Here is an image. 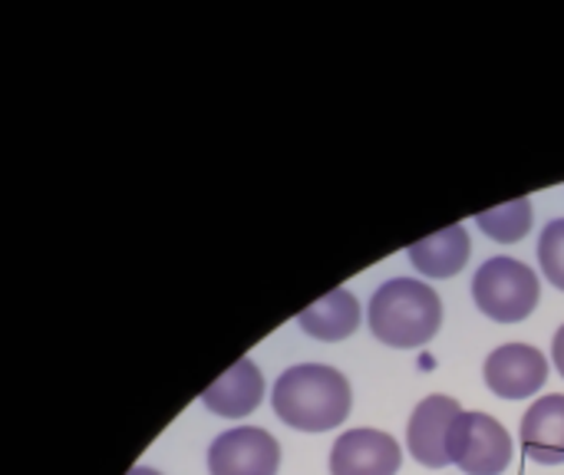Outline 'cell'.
<instances>
[{"label": "cell", "instance_id": "obj_1", "mask_svg": "<svg viewBox=\"0 0 564 475\" xmlns=\"http://www.w3.org/2000/svg\"><path fill=\"white\" fill-rule=\"evenodd\" d=\"M281 423L301 433H327L350 417L354 393L344 374L324 364H301L278 377L271 393Z\"/></svg>", "mask_w": 564, "mask_h": 475}, {"label": "cell", "instance_id": "obj_2", "mask_svg": "<svg viewBox=\"0 0 564 475\" xmlns=\"http://www.w3.org/2000/svg\"><path fill=\"white\" fill-rule=\"evenodd\" d=\"M443 324L440 294L413 278H393L370 298V331L380 344L413 350L436 337Z\"/></svg>", "mask_w": 564, "mask_h": 475}, {"label": "cell", "instance_id": "obj_3", "mask_svg": "<svg viewBox=\"0 0 564 475\" xmlns=\"http://www.w3.org/2000/svg\"><path fill=\"white\" fill-rule=\"evenodd\" d=\"M473 298L489 321L519 324L542 298L539 274L519 258H489L473 278Z\"/></svg>", "mask_w": 564, "mask_h": 475}, {"label": "cell", "instance_id": "obj_4", "mask_svg": "<svg viewBox=\"0 0 564 475\" xmlns=\"http://www.w3.org/2000/svg\"><path fill=\"white\" fill-rule=\"evenodd\" d=\"M449 463L466 475H502L512 463V436L489 413H459L446 436Z\"/></svg>", "mask_w": 564, "mask_h": 475}, {"label": "cell", "instance_id": "obj_5", "mask_svg": "<svg viewBox=\"0 0 564 475\" xmlns=\"http://www.w3.org/2000/svg\"><path fill=\"white\" fill-rule=\"evenodd\" d=\"M281 446L268 430L238 427L221 433L208 450L212 475H278Z\"/></svg>", "mask_w": 564, "mask_h": 475}, {"label": "cell", "instance_id": "obj_6", "mask_svg": "<svg viewBox=\"0 0 564 475\" xmlns=\"http://www.w3.org/2000/svg\"><path fill=\"white\" fill-rule=\"evenodd\" d=\"M549 380V360L539 347L506 344L496 347L486 360V384L502 400H529Z\"/></svg>", "mask_w": 564, "mask_h": 475}, {"label": "cell", "instance_id": "obj_7", "mask_svg": "<svg viewBox=\"0 0 564 475\" xmlns=\"http://www.w3.org/2000/svg\"><path fill=\"white\" fill-rule=\"evenodd\" d=\"M400 443L380 430H350L330 450V475H397Z\"/></svg>", "mask_w": 564, "mask_h": 475}, {"label": "cell", "instance_id": "obj_8", "mask_svg": "<svg viewBox=\"0 0 564 475\" xmlns=\"http://www.w3.org/2000/svg\"><path fill=\"white\" fill-rule=\"evenodd\" d=\"M463 413L459 400L453 397H430L423 400L413 417H410V427H406V446L413 453L416 463L430 466V469H443L449 466V453H446V436H449V427L456 423V417Z\"/></svg>", "mask_w": 564, "mask_h": 475}, {"label": "cell", "instance_id": "obj_9", "mask_svg": "<svg viewBox=\"0 0 564 475\" xmlns=\"http://www.w3.org/2000/svg\"><path fill=\"white\" fill-rule=\"evenodd\" d=\"M261 400H264V377L254 367V360H248V357H241L228 374H221L202 393V403L225 420H241V417L254 413L261 407Z\"/></svg>", "mask_w": 564, "mask_h": 475}, {"label": "cell", "instance_id": "obj_10", "mask_svg": "<svg viewBox=\"0 0 564 475\" xmlns=\"http://www.w3.org/2000/svg\"><path fill=\"white\" fill-rule=\"evenodd\" d=\"M522 450L529 460L542 466L564 463V397L552 393L535 400V407L522 417Z\"/></svg>", "mask_w": 564, "mask_h": 475}, {"label": "cell", "instance_id": "obj_11", "mask_svg": "<svg viewBox=\"0 0 564 475\" xmlns=\"http://www.w3.org/2000/svg\"><path fill=\"white\" fill-rule=\"evenodd\" d=\"M473 255L469 231L463 225H449L410 248V261L426 278H456Z\"/></svg>", "mask_w": 564, "mask_h": 475}, {"label": "cell", "instance_id": "obj_12", "mask_svg": "<svg viewBox=\"0 0 564 475\" xmlns=\"http://www.w3.org/2000/svg\"><path fill=\"white\" fill-rule=\"evenodd\" d=\"M297 324H301L304 334L334 344V341L350 337L360 327V304H357V298L347 288H337L327 298H321L311 307H304L297 314Z\"/></svg>", "mask_w": 564, "mask_h": 475}, {"label": "cell", "instance_id": "obj_13", "mask_svg": "<svg viewBox=\"0 0 564 475\" xmlns=\"http://www.w3.org/2000/svg\"><path fill=\"white\" fill-rule=\"evenodd\" d=\"M476 225L492 238V241H502V245H512V241H522L532 228V202L529 198H512L499 208H489V212H479L476 215Z\"/></svg>", "mask_w": 564, "mask_h": 475}, {"label": "cell", "instance_id": "obj_14", "mask_svg": "<svg viewBox=\"0 0 564 475\" xmlns=\"http://www.w3.org/2000/svg\"><path fill=\"white\" fill-rule=\"evenodd\" d=\"M539 265L545 271V278L564 291V218H555L539 241Z\"/></svg>", "mask_w": 564, "mask_h": 475}, {"label": "cell", "instance_id": "obj_15", "mask_svg": "<svg viewBox=\"0 0 564 475\" xmlns=\"http://www.w3.org/2000/svg\"><path fill=\"white\" fill-rule=\"evenodd\" d=\"M552 357H555V367H558V374L564 377V324L558 327V334H555V344H552Z\"/></svg>", "mask_w": 564, "mask_h": 475}, {"label": "cell", "instance_id": "obj_16", "mask_svg": "<svg viewBox=\"0 0 564 475\" xmlns=\"http://www.w3.org/2000/svg\"><path fill=\"white\" fill-rule=\"evenodd\" d=\"M126 475H162V473H155V469H149V466H135V469H129Z\"/></svg>", "mask_w": 564, "mask_h": 475}]
</instances>
